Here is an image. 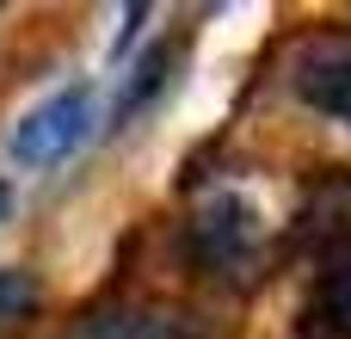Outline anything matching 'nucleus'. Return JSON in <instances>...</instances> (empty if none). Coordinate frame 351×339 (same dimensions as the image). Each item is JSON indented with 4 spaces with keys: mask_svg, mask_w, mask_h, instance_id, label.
<instances>
[{
    "mask_svg": "<svg viewBox=\"0 0 351 339\" xmlns=\"http://www.w3.org/2000/svg\"><path fill=\"white\" fill-rule=\"evenodd\" d=\"M86 124H93V93H86V86H62V93H49L43 105H31V111L19 117V130H12V161H19V167H56V161H68V154L80 148Z\"/></svg>",
    "mask_w": 351,
    "mask_h": 339,
    "instance_id": "f257e3e1",
    "label": "nucleus"
},
{
    "mask_svg": "<svg viewBox=\"0 0 351 339\" xmlns=\"http://www.w3.org/2000/svg\"><path fill=\"white\" fill-rule=\"evenodd\" d=\"M290 86L308 111L351 124V31H315L290 56Z\"/></svg>",
    "mask_w": 351,
    "mask_h": 339,
    "instance_id": "f03ea898",
    "label": "nucleus"
},
{
    "mask_svg": "<svg viewBox=\"0 0 351 339\" xmlns=\"http://www.w3.org/2000/svg\"><path fill=\"white\" fill-rule=\"evenodd\" d=\"M191 259L204 266V272H216V278H228V272H247L253 259H259V216L241 204V198H210L197 216H191Z\"/></svg>",
    "mask_w": 351,
    "mask_h": 339,
    "instance_id": "7ed1b4c3",
    "label": "nucleus"
},
{
    "mask_svg": "<svg viewBox=\"0 0 351 339\" xmlns=\"http://www.w3.org/2000/svg\"><path fill=\"white\" fill-rule=\"evenodd\" d=\"M308 321L321 339H351V259L333 266L321 284H315V303H308Z\"/></svg>",
    "mask_w": 351,
    "mask_h": 339,
    "instance_id": "20e7f679",
    "label": "nucleus"
},
{
    "mask_svg": "<svg viewBox=\"0 0 351 339\" xmlns=\"http://www.w3.org/2000/svg\"><path fill=\"white\" fill-rule=\"evenodd\" d=\"M80 339H179L167 315H142V309H117V315H93Z\"/></svg>",
    "mask_w": 351,
    "mask_h": 339,
    "instance_id": "39448f33",
    "label": "nucleus"
},
{
    "mask_svg": "<svg viewBox=\"0 0 351 339\" xmlns=\"http://www.w3.org/2000/svg\"><path fill=\"white\" fill-rule=\"evenodd\" d=\"M37 309V284L25 278V272H0V334L12 327V321H25Z\"/></svg>",
    "mask_w": 351,
    "mask_h": 339,
    "instance_id": "423d86ee",
    "label": "nucleus"
},
{
    "mask_svg": "<svg viewBox=\"0 0 351 339\" xmlns=\"http://www.w3.org/2000/svg\"><path fill=\"white\" fill-rule=\"evenodd\" d=\"M6 210H12V191H6V179H0V222H6Z\"/></svg>",
    "mask_w": 351,
    "mask_h": 339,
    "instance_id": "0eeeda50",
    "label": "nucleus"
}]
</instances>
